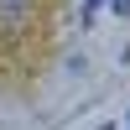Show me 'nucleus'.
<instances>
[{
	"mask_svg": "<svg viewBox=\"0 0 130 130\" xmlns=\"http://www.w3.org/2000/svg\"><path fill=\"white\" fill-rule=\"evenodd\" d=\"M26 5H31V0H0V21H10V26H16V21L26 16Z\"/></svg>",
	"mask_w": 130,
	"mask_h": 130,
	"instance_id": "nucleus-1",
	"label": "nucleus"
},
{
	"mask_svg": "<svg viewBox=\"0 0 130 130\" xmlns=\"http://www.w3.org/2000/svg\"><path fill=\"white\" fill-rule=\"evenodd\" d=\"M99 5H104V0H83V26H94V16H99Z\"/></svg>",
	"mask_w": 130,
	"mask_h": 130,
	"instance_id": "nucleus-2",
	"label": "nucleus"
},
{
	"mask_svg": "<svg viewBox=\"0 0 130 130\" xmlns=\"http://www.w3.org/2000/svg\"><path fill=\"white\" fill-rule=\"evenodd\" d=\"M115 10H120V16H130V0H115Z\"/></svg>",
	"mask_w": 130,
	"mask_h": 130,
	"instance_id": "nucleus-3",
	"label": "nucleus"
},
{
	"mask_svg": "<svg viewBox=\"0 0 130 130\" xmlns=\"http://www.w3.org/2000/svg\"><path fill=\"white\" fill-rule=\"evenodd\" d=\"M104 130H115V125H104Z\"/></svg>",
	"mask_w": 130,
	"mask_h": 130,
	"instance_id": "nucleus-4",
	"label": "nucleus"
}]
</instances>
